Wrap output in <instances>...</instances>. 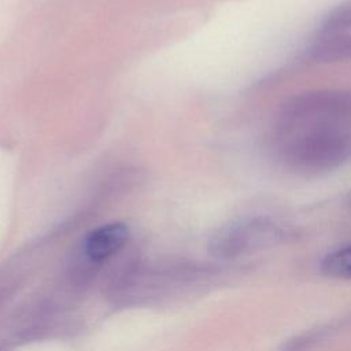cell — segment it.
I'll return each mask as SVG.
<instances>
[{
	"label": "cell",
	"instance_id": "obj_1",
	"mask_svg": "<svg viewBox=\"0 0 351 351\" xmlns=\"http://www.w3.org/2000/svg\"><path fill=\"white\" fill-rule=\"evenodd\" d=\"M271 158L298 176L351 165V89H315L289 97L267 130Z\"/></svg>",
	"mask_w": 351,
	"mask_h": 351
},
{
	"label": "cell",
	"instance_id": "obj_2",
	"mask_svg": "<svg viewBox=\"0 0 351 351\" xmlns=\"http://www.w3.org/2000/svg\"><path fill=\"white\" fill-rule=\"evenodd\" d=\"M310 56L319 63L351 62V0L335 5L313 33Z\"/></svg>",
	"mask_w": 351,
	"mask_h": 351
},
{
	"label": "cell",
	"instance_id": "obj_3",
	"mask_svg": "<svg viewBox=\"0 0 351 351\" xmlns=\"http://www.w3.org/2000/svg\"><path fill=\"white\" fill-rule=\"evenodd\" d=\"M129 229L122 222H111L92 230L85 239V254L96 262L114 255L128 240Z\"/></svg>",
	"mask_w": 351,
	"mask_h": 351
},
{
	"label": "cell",
	"instance_id": "obj_4",
	"mask_svg": "<svg viewBox=\"0 0 351 351\" xmlns=\"http://www.w3.org/2000/svg\"><path fill=\"white\" fill-rule=\"evenodd\" d=\"M321 267L322 271L330 277L351 278V244L328 254Z\"/></svg>",
	"mask_w": 351,
	"mask_h": 351
}]
</instances>
